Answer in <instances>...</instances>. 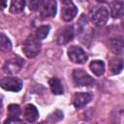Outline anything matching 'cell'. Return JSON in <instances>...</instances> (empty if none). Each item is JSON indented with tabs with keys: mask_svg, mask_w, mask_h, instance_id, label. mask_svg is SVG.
<instances>
[{
	"mask_svg": "<svg viewBox=\"0 0 124 124\" xmlns=\"http://www.w3.org/2000/svg\"><path fill=\"white\" fill-rule=\"evenodd\" d=\"M92 100V95L88 92H78L74 95L73 98V104L75 108H80L84 106H86L90 101Z\"/></svg>",
	"mask_w": 124,
	"mask_h": 124,
	"instance_id": "10",
	"label": "cell"
},
{
	"mask_svg": "<svg viewBox=\"0 0 124 124\" xmlns=\"http://www.w3.org/2000/svg\"><path fill=\"white\" fill-rule=\"evenodd\" d=\"M109 70L111 72V74H119L122 69H123V61L121 58L118 57H113L109 60Z\"/></svg>",
	"mask_w": 124,
	"mask_h": 124,
	"instance_id": "14",
	"label": "cell"
},
{
	"mask_svg": "<svg viewBox=\"0 0 124 124\" xmlns=\"http://www.w3.org/2000/svg\"><path fill=\"white\" fill-rule=\"evenodd\" d=\"M23 115L28 122H34L39 117V111L34 105L28 104L23 108Z\"/></svg>",
	"mask_w": 124,
	"mask_h": 124,
	"instance_id": "11",
	"label": "cell"
},
{
	"mask_svg": "<svg viewBox=\"0 0 124 124\" xmlns=\"http://www.w3.org/2000/svg\"><path fill=\"white\" fill-rule=\"evenodd\" d=\"M21 114V109H20V107L18 105H16V104H12L8 107V116L9 118H19Z\"/></svg>",
	"mask_w": 124,
	"mask_h": 124,
	"instance_id": "19",
	"label": "cell"
},
{
	"mask_svg": "<svg viewBox=\"0 0 124 124\" xmlns=\"http://www.w3.org/2000/svg\"><path fill=\"white\" fill-rule=\"evenodd\" d=\"M61 5V18L66 22L74 19V17L78 14V8L76 7V5L69 0H63Z\"/></svg>",
	"mask_w": 124,
	"mask_h": 124,
	"instance_id": "5",
	"label": "cell"
},
{
	"mask_svg": "<svg viewBox=\"0 0 124 124\" xmlns=\"http://www.w3.org/2000/svg\"><path fill=\"white\" fill-rule=\"evenodd\" d=\"M109 45H110V48L111 50L114 52V53H121L123 51V46H124V44H123V38L121 36L119 37H115V38H112L109 42Z\"/></svg>",
	"mask_w": 124,
	"mask_h": 124,
	"instance_id": "13",
	"label": "cell"
},
{
	"mask_svg": "<svg viewBox=\"0 0 124 124\" xmlns=\"http://www.w3.org/2000/svg\"><path fill=\"white\" fill-rule=\"evenodd\" d=\"M6 6H7V2L3 1V0H0V9L3 10L4 8H6Z\"/></svg>",
	"mask_w": 124,
	"mask_h": 124,
	"instance_id": "23",
	"label": "cell"
},
{
	"mask_svg": "<svg viewBox=\"0 0 124 124\" xmlns=\"http://www.w3.org/2000/svg\"><path fill=\"white\" fill-rule=\"evenodd\" d=\"M44 1L42 0H32L30 2H28V7L31 11H36V10H40L42 4Z\"/></svg>",
	"mask_w": 124,
	"mask_h": 124,
	"instance_id": "21",
	"label": "cell"
},
{
	"mask_svg": "<svg viewBox=\"0 0 124 124\" xmlns=\"http://www.w3.org/2000/svg\"><path fill=\"white\" fill-rule=\"evenodd\" d=\"M108 10L105 6H96L89 10V17L95 25H105L108 20Z\"/></svg>",
	"mask_w": 124,
	"mask_h": 124,
	"instance_id": "1",
	"label": "cell"
},
{
	"mask_svg": "<svg viewBox=\"0 0 124 124\" xmlns=\"http://www.w3.org/2000/svg\"><path fill=\"white\" fill-rule=\"evenodd\" d=\"M49 26L48 25H42L40 26L37 30H36V33H35V37L41 41V40H44L47 35H48V32H49Z\"/></svg>",
	"mask_w": 124,
	"mask_h": 124,
	"instance_id": "20",
	"label": "cell"
},
{
	"mask_svg": "<svg viewBox=\"0 0 124 124\" xmlns=\"http://www.w3.org/2000/svg\"><path fill=\"white\" fill-rule=\"evenodd\" d=\"M123 1H115L111 4V16L113 18H119L123 16Z\"/></svg>",
	"mask_w": 124,
	"mask_h": 124,
	"instance_id": "16",
	"label": "cell"
},
{
	"mask_svg": "<svg viewBox=\"0 0 124 124\" xmlns=\"http://www.w3.org/2000/svg\"><path fill=\"white\" fill-rule=\"evenodd\" d=\"M0 87L7 91L18 92L22 88V81L16 77H5L0 79Z\"/></svg>",
	"mask_w": 124,
	"mask_h": 124,
	"instance_id": "4",
	"label": "cell"
},
{
	"mask_svg": "<svg viewBox=\"0 0 124 124\" xmlns=\"http://www.w3.org/2000/svg\"><path fill=\"white\" fill-rule=\"evenodd\" d=\"M89 68L96 76H102L105 73V63L102 60H93L89 64Z\"/></svg>",
	"mask_w": 124,
	"mask_h": 124,
	"instance_id": "12",
	"label": "cell"
},
{
	"mask_svg": "<svg viewBox=\"0 0 124 124\" xmlns=\"http://www.w3.org/2000/svg\"><path fill=\"white\" fill-rule=\"evenodd\" d=\"M49 87H50V90L53 94L55 95H60V94H63V86H62V83L60 81V79L58 78H51L49 79Z\"/></svg>",
	"mask_w": 124,
	"mask_h": 124,
	"instance_id": "15",
	"label": "cell"
},
{
	"mask_svg": "<svg viewBox=\"0 0 124 124\" xmlns=\"http://www.w3.org/2000/svg\"><path fill=\"white\" fill-rule=\"evenodd\" d=\"M41 42L33 35L29 36L22 45V51L28 58H34L41 51Z\"/></svg>",
	"mask_w": 124,
	"mask_h": 124,
	"instance_id": "2",
	"label": "cell"
},
{
	"mask_svg": "<svg viewBox=\"0 0 124 124\" xmlns=\"http://www.w3.org/2000/svg\"><path fill=\"white\" fill-rule=\"evenodd\" d=\"M73 79L74 82L76 83L77 86H80V87H90L93 86L95 83L94 78L88 75L85 71H83L82 69H76L73 72Z\"/></svg>",
	"mask_w": 124,
	"mask_h": 124,
	"instance_id": "3",
	"label": "cell"
},
{
	"mask_svg": "<svg viewBox=\"0 0 124 124\" xmlns=\"http://www.w3.org/2000/svg\"><path fill=\"white\" fill-rule=\"evenodd\" d=\"M23 65H24V60L23 59H21L20 57H15V58H12V59L8 60L5 63V65L3 67V70L7 74L14 75V74L18 73L22 69Z\"/></svg>",
	"mask_w": 124,
	"mask_h": 124,
	"instance_id": "8",
	"label": "cell"
},
{
	"mask_svg": "<svg viewBox=\"0 0 124 124\" xmlns=\"http://www.w3.org/2000/svg\"><path fill=\"white\" fill-rule=\"evenodd\" d=\"M4 124H25V123L22 120H20L19 118H16V119H15V118H8V119L5 120Z\"/></svg>",
	"mask_w": 124,
	"mask_h": 124,
	"instance_id": "22",
	"label": "cell"
},
{
	"mask_svg": "<svg viewBox=\"0 0 124 124\" xmlns=\"http://www.w3.org/2000/svg\"><path fill=\"white\" fill-rule=\"evenodd\" d=\"M74 35L73 26H64L59 29L56 34V43L58 45H66L74 39Z\"/></svg>",
	"mask_w": 124,
	"mask_h": 124,
	"instance_id": "7",
	"label": "cell"
},
{
	"mask_svg": "<svg viewBox=\"0 0 124 124\" xmlns=\"http://www.w3.org/2000/svg\"><path fill=\"white\" fill-rule=\"evenodd\" d=\"M56 1L53 0H47L44 1L41 8H40V15L42 18H48L52 17L56 14Z\"/></svg>",
	"mask_w": 124,
	"mask_h": 124,
	"instance_id": "9",
	"label": "cell"
},
{
	"mask_svg": "<svg viewBox=\"0 0 124 124\" xmlns=\"http://www.w3.org/2000/svg\"><path fill=\"white\" fill-rule=\"evenodd\" d=\"M68 56L72 62L77 64H83L84 62L87 61V58H88L86 52L80 46H72L69 47Z\"/></svg>",
	"mask_w": 124,
	"mask_h": 124,
	"instance_id": "6",
	"label": "cell"
},
{
	"mask_svg": "<svg viewBox=\"0 0 124 124\" xmlns=\"http://www.w3.org/2000/svg\"><path fill=\"white\" fill-rule=\"evenodd\" d=\"M25 1L23 0H13L10 5V11L13 14H19L24 10Z\"/></svg>",
	"mask_w": 124,
	"mask_h": 124,
	"instance_id": "18",
	"label": "cell"
},
{
	"mask_svg": "<svg viewBox=\"0 0 124 124\" xmlns=\"http://www.w3.org/2000/svg\"><path fill=\"white\" fill-rule=\"evenodd\" d=\"M11 49H12V43L10 39L4 34H0V53L9 52Z\"/></svg>",
	"mask_w": 124,
	"mask_h": 124,
	"instance_id": "17",
	"label": "cell"
}]
</instances>
